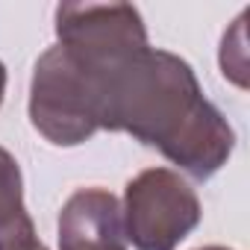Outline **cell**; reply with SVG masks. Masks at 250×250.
Listing matches in <instances>:
<instances>
[{
    "instance_id": "3957f363",
    "label": "cell",
    "mask_w": 250,
    "mask_h": 250,
    "mask_svg": "<svg viewBox=\"0 0 250 250\" xmlns=\"http://www.w3.org/2000/svg\"><path fill=\"white\" fill-rule=\"evenodd\" d=\"M59 250H127L121 203L106 188H77L59 212Z\"/></svg>"
},
{
    "instance_id": "6da1fadb",
    "label": "cell",
    "mask_w": 250,
    "mask_h": 250,
    "mask_svg": "<svg viewBox=\"0 0 250 250\" xmlns=\"http://www.w3.org/2000/svg\"><path fill=\"white\" fill-rule=\"evenodd\" d=\"M59 47L85 77L94 133H130L200 183L215 177L232 156L235 130L177 53L150 44L118 56Z\"/></svg>"
},
{
    "instance_id": "5b68a950",
    "label": "cell",
    "mask_w": 250,
    "mask_h": 250,
    "mask_svg": "<svg viewBox=\"0 0 250 250\" xmlns=\"http://www.w3.org/2000/svg\"><path fill=\"white\" fill-rule=\"evenodd\" d=\"M3 94H6V68L0 62V103H3Z\"/></svg>"
},
{
    "instance_id": "7a4b0ae2",
    "label": "cell",
    "mask_w": 250,
    "mask_h": 250,
    "mask_svg": "<svg viewBox=\"0 0 250 250\" xmlns=\"http://www.w3.org/2000/svg\"><path fill=\"white\" fill-rule=\"evenodd\" d=\"M200 215L194 188L171 168H147L124 191V238L136 250H177L200 224Z\"/></svg>"
},
{
    "instance_id": "277c9868",
    "label": "cell",
    "mask_w": 250,
    "mask_h": 250,
    "mask_svg": "<svg viewBox=\"0 0 250 250\" xmlns=\"http://www.w3.org/2000/svg\"><path fill=\"white\" fill-rule=\"evenodd\" d=\"M0 250H47L24 206L18 159L6 147H0Z\"/></svg>"
},
{
    "instance_id": "8992f818",
    "label": "cell",
    "mask_w": 250,
    "mask_h": 250,
    "mask_svg": "<svg viewBox=\"0 0 250 250\" xmlns=\"http://www.w3.org/2000/svg\"><path fill=\"white\" fill-rule=\"evenodd\" d=\"M197 250H229V247H221V244H209V247H197Z\"/></svg>"
}]
</instances>
